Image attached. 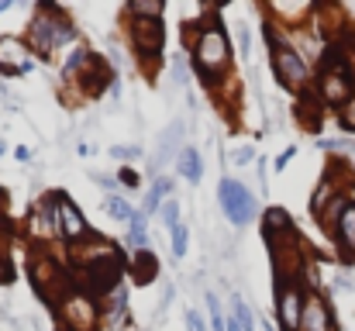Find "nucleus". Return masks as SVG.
Masks as SVG:
<instances>
[{
  "instance_id": "f257e3e1",
  "label": "nucleus",
  "mask_w": 355,
  "mask_h": 331,
  "mask_svg": "<svg viewBox=\"0 0 355 331\" xmlns=\"http://www.w3.org/2000/svg\"><path fill=\"white\" fill-rule=\"evenodd\" d=\"M190 56H193V69H197L200 83L207 90H218L232 69V42H228V35L218 24V14L211 7H207V21L197 24V38L190 42Z\"/></svg>"
},
{
  "instance_id": "f03ea898",
  "label": "nucleus",
  "mask_w": 355,
  "mask_h": 331,
  "mask_svg": "<svg viewBox=\"0 0 355 331\" xmlns=\"http://www.w3.org/2000/svg\"><path fill=\"white\" fill-rule=\"evenodd\" d=\"M28 49L42 59H52L59 49H66L69 42H76V24L66 17L62 7L55 3H38L28 24Z\"/></svg>"
},
{
  "instance_id": "7ed1b4c3",
  "label": "nucleus",
  "mask_w": 355,
  "mask_h": 331,
  "mask_svg": "<svg viewBox=\"0 0 355 331\" xmlns=\"http://www.w3.org/2000/svg\"><path fill=\"white\" fill-rule=\"evenodd\" d=\"M266 38H269V59H272L276 80H279L290 94H304V90H307V80H311L307 59L286 42V35H276V24H272V21H266Z\"/></svg>"
},
{
  "instance_id": "20e7f679",
  "label": "nucleus",
  "mask_w": 355,
  "mask_h": 331,
  "mask_svg": "<svg viewBox=\"0 0 355 331\" xmlns=\"http://www.w3.org/2000/svg\"><path fill=\"white\" fill-rule=\"evenodd\" d=\"M314 94H318V101H321L324 108H345L355 97V73L349 69L345 56H338L335 49H328V56H324V62H321Z\"/></svg>"
},
{
  "instance_id": "39448f33",
  "label": "nucleus",
  "mask_w": 355,
  "mask_h": 331,
  "mask_svg": "<svg viewBox=\"0 0 355 331\" xmlns=\"http://www.w3.org/2000/svg\"><path fill=\"white\" fill-rule=\"evenodd\" d=\"M101 318H104L101 304L80 287L66 290V297L59 300V321H62L66 331H97Z\"/></svg>"
},
{
  "instance_id": "423d86ee",
  "label": "nucleus",
  "mask_w": 355,
  "mask_h": 331,
  "mask_svg": "<svg viewBox=\"0 0 355 331\" xmlns=\"http://www.w3.org/2000/svg\"><path fill=\"white\" fill-rule=\"evenodd\" d=\"M307 290L300 276H276V321L283 331H300Z\"/></svg>"
},
{
  "instance_id": "0eeeda50",
  "label": "nucleus",
  "mask_w": 355,
  "mask_h": 331,
  "mask_svg": "<svg viewBox=\"0 0 355 331\" xmlns=\"http://www.w3.org/2000/svg\"><path fill=\"white\" fill-rule=\"evenodd\" d=\"M128 38H131L135 56L145 66H155L166 49V24L162 21H128Z\"/></svg>"
},
{
  "instance_id": "6e6552de",
  "label": "nucleus",
  "mask_w": 355,
  "mask_h": 331,
  "mask_svg": "<svg viewBox=\"0 0 355 331\" xmlns=\"http://www.w3.org/2000/svg\"><path fill=\"white\" fill-rule=\"evenodd\" d=\"M218 201H221L225 218L232 221L235 228H241V224H248V221L255 218V194L245 183H238V180H221Z\"/></svg>"
},
{
  "instance_id": "1a4fd4ad",
  "label": "nucleus",
  "mask_w": 355,
  "mask_h": 331,
  "mask_svg": "<svg viewBox=\"0 0 355 331\" xmlns=\"http://www.w3.org/2000/svg\"><path fill=\"white\" fill-rule=\"evenodd\" d=\"M52 197H55V218H59V235H62V238H66L69 245H76V241H83V238H90V235H94V231H90V224L83 221L80 207L73 204V197H69V194L55 190Z\"/></svg>"
},
{
  "instance_id": "9d476101",
  "label": "nucleus",
  "mask_w": 355,
  "mask_h": 331,
  "mask_svg": "<svg viewBox=\"0 0 355 331\" xmlns=\"http://www.w3.org/2000/svg\"><path fill=\"white\" fill-rule=\"evenodd\" d=\"M0 73H7V76L31 73V49L24 38H14V35L0 38Z\"/></svg>"
},
{
  "instance_id": "9b49d317",
  "label": "nucleus",
  "mask_w": 355,
  "mask_h": 331,
  "mask_svg": "<svg viewBox=\"0 0 355 331\" xmlns=\"http://www.w3.org/2000/svg\"><path fill=\"white\" fill-rule=\"evenodd\" d=\"M300 331H335L331 321V307L321 294H307L304 300V318H300Z\"/></svg>"
},
{
  "instance_id": "f8f14e48",
  "label": "nucleus",
  "mask_w": 355,
  "mask_h": 331,
  "mask_svg": "<svg viewBox=\"0 0 355 331\" xmlns=\"http://www.w3.org/2000/svg\"><path fill=\"white\" fill-rule=\"evenodd\" d=\"M31 235L38 241H52V238H62L59 235V218H55V197L49 194L35 211H31Z\"/></svg>"
},
{
  "instance_id": "ddd939ff",
  "label": "nucleus",
  "mask_w": 355,
  "mask_h": 331,
  "mask_svg": "<svg viewBox=\"0 0 355 331\" xmlns=\"http://www.w3.org/2000/svg\"><path fill=\"white\" fill-rule=\"evenodd\" d=\"M62 276L66 273L59 269V262L52 255H35L31 259V280H35V287H38L42 297H52V283L62 287Z\"/></svg>"
},
{
  "instance_id": "4468645a",
  "label": "nucleus",
  "mask_w": 355,
  "mask_h": 331,
  "mask_svg": "<svg viewBox=\"0 0 355 331\" xmlns=\"http://www.w3.org/2000/svg\"><path fill=\"white\" fill-rule=\"evenodd\" d=\"M262 235H266V241H269V245H276V241L290 238V235H293L290 214H286V211H279V207H269V211L262 214Z\"/></svg>"
},
{
  "instance_id": "2eb2a0df",
  "label": "nucleus",
  "mask_w": 355,
  "mask_h": 331,
  "mask_svg": "<svg viewBox=\"0 0 355 331\" xmlns=\"http://www.w3.org/2000/svg\"><path fill=\"white\" fill-rule=\"evenodd\" d=\"M155 276H159V259H155V252H138V255H131V280H135L138 287L155 283Z\"/></svg>"
},
{
  "instance_id": "dca6fc26",
  "label": "nucleus",
  "mask_w": 355,
  "mask_h": 331,
  "mask_svg": "<svg viewBox=\"0 0 355 331\" xmlns=\"http://www.w3.org/2000/svg\"><path fill=\"white\" fill-rule=\"evenodd\" d=\"M169 197H173V180H169V176H159V180L152 183V190L145 194L141 214H145V218H148V214H155V211H159V207H162Z\"/></svg>"
},
{
  "instance_id": "f3484780",
  "label": "nucleus",
  "mask_w": 355,
  "mask_h": 331,
  "mask_svg": "<svg viewBox=\"0 0 355 331\" xmlns=\"http://www.w3.org/2000/svg\"><path fill=\"white\" fill-rule=\"evenodd\" d=\"M128 245H131V255L152 252V245H148V218H145L141 211L128 221Z\"/></svg>"
},
{
  "instance_id": "a211bd4d",
  "label": "nucleus",
  "mask_w": 355,
  "mask_h": 331,
  "mask_svg": "<svg viewBox=\"0 0 355 331\" xmlns=\"http://www.w3.org/2000/svg\"><path fill=\"white\" fill-rule=\"evenodd\" d=\"M335 238L342 241V248H345L349 255H355V204L352 201L345 204L342 218H338V224H335Z\"/></svg>"
},
{
  "instance_id": "6ab92c4d",
  "label": "nucleus",
  "mask_w": 355,
  "mask_h": 331,
  "mask_svg": "<svg viewBox=\"0 0 355 331\" xmlns=\"http://www.w3.org/2000/svg\"><path fill=\"white\" fill-rule=\"evenodd\" d=\"M124 14H128V21H162L166 3H159V0H131L124 7Z\"/></svg>"
},
{
  "instance_id": "aec40b11",
  "label": "nucleus",
  "mask_w": 355,
  "mask_h": 331,
  "mask_svg": "<svg viewBox=\"0 0 355 331\" xmlns=\"http://www.w3.org/2000/svg\"><path fill=\"white\" fill-rule=\"evenodd\" d=\"M180 176L190 180V183H200V176H204V162H200V152L193 145H187L180 152Z\"/></svg>"
},
{
  "instance_id": "412c9836",
  "label": "nucleus",
  "mask_w": 355,
  "mask_h": 331,
  "mask_svg": "<svg viewBox=\"0 0 355 331\" xmlns=\"http://www.w3.org/2000/svg\"><path fill=\"white\" fill-rule=\"evenodd\" d=\"M297 117H300L304 128L318 131V124H321V101H318V94H307V101L297 104Z\"/></svg>"
},
{
  "instance_id": "4be33fe9",
  "label": "nucleus",
  "mask_w": 355,
  "mask_h": 331,
  "mask_svg": "<svg viewBox=\"0 0 355 331\" xmlns=\"http://www.w3.org/2000/svg\"><path fill=\"white\" fill-rule=\"evenodd\" d=\"M180 135H183V121H173V128H166V131H162V138H159V152H155V162H162V155L176 148Z\"/></svg>"
},
{
  "instance_id": "5701e85b",
  "label": "nucleus",
  "mask_w": 355,
  "mask_h": 331,
  "mask_svg": "<svg viewBox=\"0 0 355 331\" xmlns=\"http://www.w3.org/2000/svg\"><path fill=\"white\" fill-rule=\"evenodd\" d=\"M124 311H128V294H124V287H118V290L111 294V307L104 311V318H107L111 325H121V321H124Z\"/></svg>"
},
{
  "instance_id": "b1692460",
  "label": "nucleus",
  "mask_w": 355,
  "mask_h": 331,
  "mask_svg": "<svg viewBox=\"0 0 355 331\" xmlns=\"http://www.w3.org/2000/svg\"><path fill=\"white\" fill-rule=\"evenodd\" d=\"M169 238H173V259H183L187 248H190V231H187V224L180 221V224L169 231Z\"/></svg>"
},
{
  "instance_id": "393cba45",
  "label": "nucleus",
  "mask_w": 355,
  "mask_h": 331,
  "mask_svg": "<svg viewBox=\"0 0 355 331\" xmlns=\"http://www.w3.org/2000/svg\"><path fill=\"white\" fill-rule=\"evenodd\" d=\"M104 207H107V214H111L114 221H131L135 214H138V211H131V204H128L124 197H107Z\"/></svg>"
},
{
  "instance_id": "a878e982",
  "label": "nucleus",
  "mask_w": 355,
  "mask_h": 331,
  "mask_svg": "<svg viewBox=\"0 0 355 331\" xmlns=\"http://www.w3.org/2000/svg\"><path fill=\"white\" fill-rule=\"evenodd\" d=\"M159 218H162V224L173 231V228L180 224V201H176V197H169V201L159 207Z\"/></svg>"
},
{
  "instance_id": "bb28decb",
  "label": "nucleus",
  "mask_w": 355,
  "mask_h": 331,
  "mask_svg": "<svg viewBox=\"0 0 355 331\" xmlns=\"http://www.w3.org/2000/svg\"><path fill=\"white\" fill-rule=\"evenodd\" d=\"M232 304H235V314H232V318H235V321H238V325H241L245 331H255V314L248 311V304H245L241 297H235Z\"/></svg>"
},
{
  "instance_id": "cd10ccee",
  "label": "nucleus",
  "mask_w": 355,
  "mask_h": 331,
  "mask_svg": "<svg viewBox=\"0 0 355 331\" xmlns=\"http://www.w3.org/2000/svg\"><path fill=\"white\" fill-rule=\"evenodd\" d=\"M207 307H211V328H214V331L228 328V318L221 314V300H218L214 294H207Z\"/></svg>"
},
{
  "instance_id": "c85d7f7f",
  "label": "nucleus",
  "mask_w": 355,
  "mask_h": 331,
  "mask_svg": "<svg viewBox=\"0 0 355 331\" xmlns=\"http://www.w3.org/2000/svg\"><path fill=\"white\" fill-rule=\"evenodd\" d=\"M338 121H342L345 131H355V97L345 104V108H338Z\"/></svg>"
},
{
  "instance_id": "c756f323",
  "label": "nucleus",
  "mask_w": 355,
  "mask_h": 331,
  "mask_svg": "<svg viewBox=\"0 0 355 331\" xmlns=\"http://www.w3.org/2000/svg\"><path fill=\"white\" fill-rule=\"evenodd\" d=\"M238 28V49H241V56L248 59L252 56V31H248V24H235Z\"/></svg>"
},
{
  "instance_id": "7c9ffc66",
  "label": "nucleus",
  "mask_w": 355,
  "mask_h": 331,
  "mask_svg": "<svg viewBox=\"0 0 355 331\" xmlns=\"http://www.w3.org/2000/svg\"><path fill=\"white\" fill-rule=\"evenodd\" d=\"M187 331H204V321L197 311H187Z\"/></svg>"
},
{
  "instance_id": "2f4dec72",
  "label": "nucleus",
  "mask_w": 355,
  "mask_h": 331,
  "mask_svg": "<svg viewBox=\"0 0 355 331\" xmlns=\"http://www.w3.org/2000/svg\"><path fill=\"white\" fill-rule=\"evenodd\" d=\"M118 180L124 183V187H138V173H135V169H121Z\"/></svg>"
},
{
  "instance_id": "473e14b6",
  "label": "nucleus",
  "mask_w": 355,
  "mask_h": 331,
  "mask_svg": "<svg viewBox=\"0 0 355 331\" xmlns=\"http://www.w3.org/2000/svg\"><path fill=\"white\" fill-rule=\"evenodd\" d=\"M10 280V262H7V255L0 252V283H7Z\"/></svg>"
},
{
  "instance_id": "72a5a7b5",
  "label": "nucleus",
  "mask_w": 355,
  "mask_h": 331,
  "mask_svg": "<svg viewBox=\"0 0 355 331\" xmlns=\"http://www.w3.org/2000/svg\"><path fill=\"white\" fill-rule=\"evenodd\" d=\"M235 159L241 162V166H245V162H252V159H255V152H252V148H238Z\"/></svg>"
},
{
  "instance_id": "f704fd0d",
  "label": "nucleus",
  "mask_w": 355,
  "mask_h": 331,
  "mask_svg": "<svg viewBox=\"0 0 355 331\" xmlns=\"http://www.w3.org/2000/svg\"><path fill=\"white\" fill-rule=\"evenodd\" d=\"M293 155H297V148H286V152H283V155L276 159V169H283V166H286V162H290Z\"/></svg>"
},
{
  "instance_id": "c9c22d12",
  "label": "nucleus",
  "mask_w": 355,
  "mask_h": 331,
  "mask_svg": "<svg viewBox=\"0 0 355 331\" xmlns=\"http://www.w3.org/2000/svg\"><path fill=\"white\" fill-rule=\"evenodd\" d=\"M114 155H118V159H135L138 148H114Z\"/></svg>"
},
{
  "instance_id": "e433bc0d",
  "label": "nucleus",
  "mask_w": 355,
  "mask_h": 331,
  "mask_svg": "<svg viewBox=\"0 0 355 331\" xmlns=\"http://www.w3.org/2000/svg\"><path fill=\"white\" fill-rule=\"evenodd\" d=\"M14 155H17V159H21V162H28V159H31V152H28V148H24V145H21V148H17V152H14Z\"/></svg>"
},
{
  "instance_id": "4c0bfd02",
  "label": "nucleus",
  "mask_w": 355,
  "mask_h": 331,
  "mask_svg": "<svg viewBox=\"0 0 355 331\" xmlns=\"http://www.w3.org/2000/svg\"><path fill=\"white\" fill-rule=\"evenodd\" d=\"M225 331H245V328H241V325H238L235 318H228V328H225Z\"/></svg>"
},
{
  "instance_id": "58836bf2",
  "label": "nucleus",
  "mask_w": 355,
  "mask_h": 331,
  "mask_svg": "<svg viewBox=\"0 0 355 331\" xmlns=\"http://www.w3.org/2000/svg\"><path fill=\"white\" fill-rule=\"evenodd\" d=\"M3 10H10V0H0V14H3Z\"/></svg>"
},
{
  "instance_id": "ea45409f",
  "label": "nucleus",
  "mask_w": 355,
  "mask_h": 331,
  "mask_svg": "<svg viewBox=\"0 0 355 331\" xmlns=\"http://www.w3.org/2000/svg\"><path fill=\"white\" fill-rule=\"evenodd\" d=\"M266 331H276V328H272V325H266Z\"/></svg>"
},
{
  "instance_id": "a19ab883",
  "label": "nucleus",
  "mask_w": 355,
  "mask_h": 331,
  "mask_svg": "<svg viewBox=\"0 0 355 331\" xmlns=\"http://www.w3.org/2000/svg\"><path fill=\"white\" fill-rule=\"evenodd\" d=\"M0 152H3V145H0Z\"/></svg>"
}]
</instances>
